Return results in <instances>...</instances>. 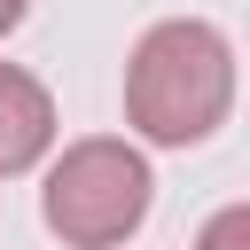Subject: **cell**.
Masks as SVG:
<instances>
[{
    "instance_id": "obj_5",
    "label": "cell",
    "mask_w": 250,
    "mask_h": 250,
    "mask_svg": "<svg viewBox=\"0 0 250 250\" xmlns=\"http://www.w3.org/2000/svg\"><path fill=\"white\" fill-rule=\"evenodd\" d=\"M23 16H31V0H0V39H8V31L23 23Z\"/></svg>"
},
{
    "instance_id": "obj_4",
    "label": "cell",
    "mask_w": 250,
    "mask_h": 250,
    "mask_svg": "<svg viewBox=\"0 0 250 250\" xmlns=\"http://www.w3.org/2000/svg\"><path fill=\"white\" fill-rule=\"evenodd\" d=\"M195 250H250V203L211 211V219H203V234H195Z\"/></svg>"
},
{
    "instance_id": "obj_1",
    "label": "cell",
    "mask_w": 250,
    "mask_h": 250,
    "mask_svg": "<svg viewBox=\"0 0 250 250\" xmlns=\"http://www.w3.org/2000/svg\"><path fill=\"white\" fill-rule=\"evenodd\" d=\"M234 109V47L203 16L148 23L125 62V125L156 148H195Z\"/></svg>"
},
{
    "instance_id": "obj_2",
    "label": "cell",
    "mask_w": 250,
    "mask_h": 250,
    "mask_svg": "<svg viewBox=\"0 0 250 250\" xmlns=\"http://www.w3.org/2000/svg\"><path fill=\"white\" fill-rule=\"evenodd\" d=\"M148 195H156L148 156H141L133 141L94 133V141H70V148L55 156V172H47V188H39V219H47L70 250H117V242L148 219Z\"/></svg>"
},
{
    "instance_id": "obj_3",
    "label": "cell",
    "mask_w": 250,
    "mask_h": 250,
    "mask_svg": "<svg viewBox=\"0 0 250 250\" xmlns=\"http://www.w3.org/2000/svg\"><path fill=\"white\" fill-rule=\"evenodd\" d=\"M47 148H55V94L31 70L0 62V172H31Z\"/></svg>"
}]
</instances>
